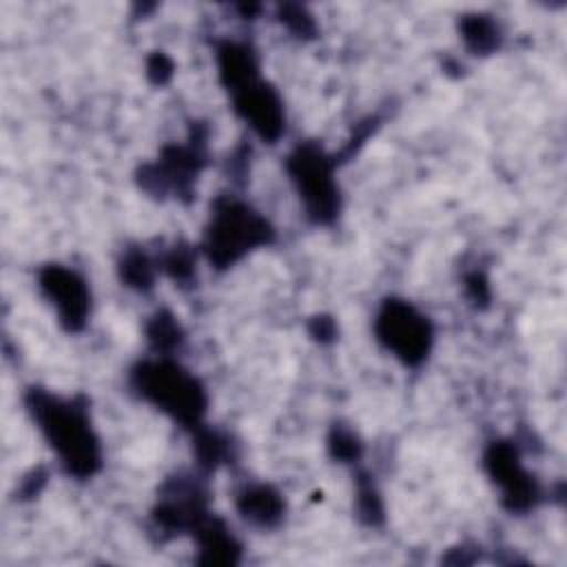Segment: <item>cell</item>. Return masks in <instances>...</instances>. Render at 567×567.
Here are the masks:
<instances>
[{"label":"cell","mask_w":567,"mask_h":567,"mask_svg":"<svg viewBox=\"0 0 567 567\" xmlns=\"http://www.w3.org/2000/svg\"><path fill=\"white\" fill-rule=\"evenodd\" d=\"M29 410L69 474L86 478L100 467V447L84 408L33 390Z\"/></svg>","instance_id":"6da1fadb"},{"label":"cell","mask_w":567,"mask_h":567,"mask_svg":"<svg viewBox=\"0 0 567 567\" xmlns=\"http://www.w3.org/2000/svg\"><path fill=\"white\" fill-rule=\"evenodd\" d=\"M144 399L168 412L184 425H193L206 410V394L195 377L171 361H148L133 372Z\"/></svg>","instance_id":"7a4b0ae2"},{"label":"cell","mask_w":567,"mask_h":567,"mask_svg":"<svg viewBox=\"0 0 567 567\" xmlns=\"http://www.w3.org/2000/svg\"><path fill=\"white\" fill-rule=\"evenodd\" d=\"M268 239L270 226L264 217L239 202H226L213 213L204 246L208 259L224 268Z\"/></svg>","instance_id":"3957f363"},{"label":"cell","mask_w":567,"mask_h":567,"mask_svg":"<svg viewBox=\"0 0 567 567\" xmlns=\"http://www.w3.org/2000/svg\"><path fill=\"white\" fill-rule=\"evenodd\" d=\"M377 334L379 341L408 365L421 363L432 346V326L427 317L399 299L383 303L377 317Z\"/></svg>","instance_id":"277c9868"},{"label":"cell","mask_w":567,"mask_h":567,"mask_svg":"<svg viewBox=\"0 0 567 567\" xmlns=\"http://www.w3.org/2000/svg\"><path fill=\"white\" fill-rule=\"evenodd\" d=\"M288 168L308 213L317 221L332 219L339 208V193L332 177L334 166L330 157H326L321 148L306 144L290 155Z\"/></svg>","instance_id":"5b68a950"},{"label":"cell","mask_w":567,"mask_h":567,"mask_svg":"<svg viewBox=\"0 0 567 567\" xmlns=\"http://www.w3.org/2000/svg\"><path fill=\"white\" fill-rule=\"evenodd\" d=\"M40 286L69 330L84 326L89 315V290L82 277L62 266H47L40 272Z\"/></svg>","instance_id":"8992f818"},{"label":"cell","mask_w":567,"mask_h":567,"mask_svg":"<svg viewBox=\"0 0 567 567\" xmlns=\"http://www.w3.org/2000/svg\"><path fill=\"white\" fill-rule=\"evenodd\" d=\"M485 465L492 478L503 487L512 509H525L534 503L536 487L529 481V474L520 467L518 454L509 443H494L485 454Z\"/></svg>","instance_id":"52a82bcc"},{"label":"cell","mask_w":567,"mask_h":567,"mask_svg":"<svg viewBox=\"0 0 567 567\" xmlns=\"http://www.w3.org/2000/svg\"><path fill=\"white\" fill-rule=\"evenodd\" d=\"M235 109L264 140H277L284 131L281 100L259 80L235 91Z\"/></svg>","instance_id":"ba28073f"},{"label":"cell","mask_w":567,"mask_h":567,"mask_svg":"<svg viewBox=\"0 0 567 567\" xmlns=\"http://www.w3.org/2000/svg\"><path fill=\"white\" fill-rule=\"evenodd\" d=\"M197 538H199V549L204 554L202 563L208 565H228L237 560L239 545L235 538L228 534V529L221 523L204 520L197 527Z\"/></svg>","instance_id":"9c48e42d"},{"label":"cell","mask_w":567,"mask_h":567,"mask_svg":"<svg viewBox=\"0 0 567 567\" xmlns=\"http://www.w3.org/2000/svg\"><path fill=\"white\" fill-rule=\"evenodd\" d=\"M219 69L226 86L235 93L257 80V64L250 49L241 44H226L219 51Z\"/></svg>","instance_id":"30bf717a"},{"label":"cell","mask_w":567,"mask_h":567,"mask_svg":"<svg viewBox=\"0 0 567 567\" xmlns=\"http://www.w3.org/2000/svg\"><path fill=\"white\" fill-rule=\"evenodd\" d=\"M237 505H239V512L257 525H272L281 518V512H284V503L279 494L266 485L248 487L239 496Z\"/></svg>","instance_id":"8fae6325"},{"label":"cell","mask_w":567,"mask_h":567,"mask_svg":"<svg viewBox=\"0 0 567 567\" xmlns=\"http://www.w3.org/2000/svg\"><path fill=\"white\" fill-rule=\"evenodd\" d=\"M463 38L467 40V44L474 51L483 53V51H489V49L496 47L498 31H496V27L489 20H485L481 16H474V18L463 22Z\"/></svg>","instance_id":"7c38bea8"},{"label":"cell","mask_w":567,"mask_h":567,"mask_svg":"<svg viewBox=\"0 0 567 567\" xmlns=\"http://www.w3.org/2000/svg\"><path fill=\"white\" fill-rule=\"evenodd\" d=\"M122 277L131 284V286H151L153 281V272H151V264L144 255H131L124 259L122 264Z\"/></svg>","instance_id":"4fadbf2b"},{"label":"cell","mask_w":567,"mask_h":567,"mask_svg":"<svg viewBox=\"0 0 567 567\" xmlns=\"http://www.w3.org/2000/svg\"><path fill=\"white\" fill-rule=\"evenodd\" d=\"M151 339L155 341L157 348H171L179 341V330L171 317L159 315V317H155V323L151 328Z\"/></svg>","instance_id":"5bb4252c"},{"label":"cell","mask_w":567,"mask_h":567,"mask_svg":"<svg viewBox=\"0 0 567 567\" xmlns=\"http://www.w3.org/2000/svg\"><path fill=\"white\" fill-rule=\"evenodd\" d=\"M224 443L217 434L213 432H206L197 439V454H199V461L204 465H215L219 463V458L224 456Z\"/></svg>","instance_id":"9a60e30c"},{"label":"cell","mask_w":567,"mask_h":567,"mask_svg":"<svg viewBox=\"0 0 567 567\" xmlns=\"http://www.w3.org/2000/svg\"><path fill=\"white\" fill-rule=\"evenodd\" d=\"M330 445H332L334 456H339V458H357L359 456V443L350 432H343V430L334 432Z\"/></svg>","instance_id":"2e32d148"}]
</instances>
